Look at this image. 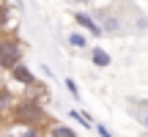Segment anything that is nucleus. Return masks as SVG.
<instances>
[{
    "label": "nucleus",
    "mask_w": 148,
    "mask_h": 137,
    "mask_svg": "<svg viewBox=\"0 0 148 137\" xmlns=\"http://www.w3.org/2000/svg\"><path fill=\"white\" fill-rule=\"evenodd\" d=\"M14 121L36 126V123H44V121H47V112H44V107L38 104L36 99H25V101H19V104L14 107Z\"/></svg>",
    "instance_id": "nucleus-1"
},
{
    "label": "nucleus",
    "mask_w": 148,
    "mask_h": 137,
    "mask_svg": "<svg viewBox=\"0 0 148 137\" xmlns=\"http://www.w3.org/2000/svg\"><path fill=\"white\" fill-rule=\"evenodd\" d=\"M22 63V47L16 44V38H0V68H14Z\"/></svg>",
    "instance_id": "nucleus-2"
},
{
    "label": "nucleus",
    "mask_w": 148,
    "mask_h": 137,
    "mask_svg": "<svg viewBox=\"0 0 148 137\" xmlns=\"http://www.w3.org/2000/svg\"><path fill=\"white\" fill-rule=\"evenodd\" d=\"M11 77H14L16 82L27 85V88H30V85H36V77H33V74H30V68H27L25 63H16L14 68H11Z\"/></svg>",
    "instance_id": "nucleus-3"
},
{
    "label": "nucleus",
    "mask_w": 148,
    "mask_h": 137,
    "mask_svg": "<svg viewBox=\"0 0 148 137\" xmlns=\"http://www.w3.org/2000/svg\"><path fill=\"white\" fill-rule=\"evenodd\" d=\"M74 19H77V25L88 27L93 36H99V33H101V25H96V22L90 19V14H85V11H77V14H74Z\"/></svg>",
    "instance_id": "nucleus-4"
},
{
    "label": "nucleus",
    "mask_w": 148,
    "mask_h": 137,
    "mask_svg": "<svg viewBox=\"0 0 148 137\" xmlns=\"http://www.w3.org/2000/svg\"><path fill=\"white\" fill-rule=\"evenodd\" d=\"M90 60H93V66H99V68H107V66L112 63V60H110V55H107L101 47H96L93 52H90Z\"/></svg>",
    "instance_id": "nucleus-5"
},
{
    "label": "nucleus",
    "mask_w": 148,
    "mask_h": 137,
    "mask_svg": "<svg viewBox=\"0 0 148 137\" xmlns=\"http://www.w3.org/2000/svg\"><path fill=\"white\" fill-rule=\"evenodd\" d=\"M49 137H77V132H74V129H69V126H52L49 129Z\"/></svg>",
    "instance_id": "nucleus-6"
},
{
    "label": "nucleus",
    "mask_w": 148,
    "mask_h": 137,
    "mask_svg": "<svg viewBox=\"0 0 148 137\" xmlns=\"http://www.w3.org/2000/svg\"><path fill=\"white\" fill-rule=\"evenodd\" d=\"M69 44H71V47H79V49H82V47H88V38H85L82 33H71V36H69Z\"/></svg>",
    "instance_id": "nucleus-7"
},
{
    "label": "nucleus",
    "mask_w": 148,
    "mask_h": 137,
    "mask_svg": "<svg viewBox=\"0 0 148 137\" xmlns=\"http://www.w3.org/2000/svg\"><path fill=\"white\" fill-rule=\"evenodd\" d=\"M71 118H74V121H79V126H90V121L85 115H79V110H71Z\"/></svg>",
    "instance_id": "nucleus-8"
},
{
    "label": "nucleus",
    "mask_w": 148,
    "mask_h": 137,
    "mask_svg": "<svg viewBox=\"0 0 148 137\" xmlns=\"http://www.w3.org/2000/svg\"><path fill=\"white\" fill-rule=\"evenodd\" d=\"M66 88H69V93L74 96V99L79 96V88H77V82H74V79H66Z\"/></svg>",
    "instance_id": "nucleus-9"
},
{
    "label": "nucleus",
    "mask_w": 148,
    "mask_h": 137,
    "mask_svg": "<svg viewBox=\"0 0 148 137\" xmlns=\"http://www.w3.org/2000/svg\"><path fill=\"white\" fill-rule=\"evenodd\" d=\"M96 132H99V134H101V137H112V134H110V132H107V126H101V123H99V126H96Z\"/></svg>",
    "instance_id": "nucleus-10"
},
{
    "label": "nucleus",
    "mask_w": 148,
    "mask_h": 137,
    "mask_svg": "<svg viewBox=\"0 0 148 137\" xmlns=\"http://www.w3.org/2000/svg\"><path fill=\"white\" fill-rule=\"evenodd\" d=\"M145 104V115H143V123H145V129H148V101H143Z\"/></svg>",
    "instance_id": "nucleus-11"
},
{
    "label": "nucleus",
    "mask_w": 148,
    "mask_h": 137,
    "mask_svg": "<svg viewBox=\"0 0 148 137\" xmlns=\"http://www.w3.org/2000/svg\"><path fill=\"white\" fill-rule=\"evenodd\" d=\"M14 137H38V132H27V134H14Z\"/></svg>",
    "instance_id": "nucleus-12"
},
{
    "label": "nucleus",
    "mask_w": 148,
    "mask_h": 137,
    "mask_svg": "<svg viewBox=\"0 0 148 137\" xmlns=\"http://www.w3.org/2000/svg\"><path fill=\"white\" fill-rule=\"evenodd\" d=\"M74 3H88V0H74Z\"/></svg>",
    "instance_id": "nucleus-13"
},
{
    "label": "nucleus",
    "mask_w": 148,
    "mask_h": 137,
    "mask_svg": "<svg viewBox=\"0 0 148 137\" xmlns=\"http://www.w3.org/2000/svg\"><path fill=\"white\" fill-rule=\"evenodd\" d=\"M0 71H3V68H0Z\"/></svg>",
    "instance_id": "nucleus-14"
}]
</instances>
